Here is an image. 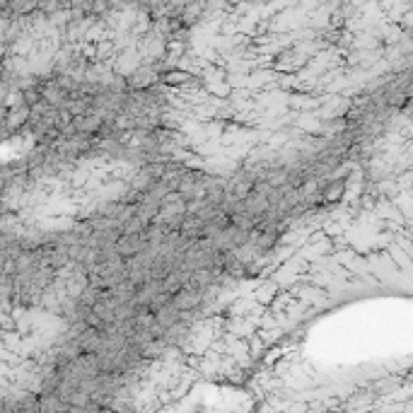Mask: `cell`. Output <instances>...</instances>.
<instances>
[{
	"mask_svg": "<svg viewBox=\"0 0 413 413\" xmlns=\"http://www.w3.org/2000/svg\"><path fill=\"white\" fill-rule=\"evenodd\" d=\"M36 10L41 15H61V12H70V15H104L109 10H118L123 8L126 0H34Z\"/></svg>",
	"mask_w": 413,
	"mask_h": 413,
	"instance_id": "6da1fadb",
	"label": "cell"
},
{
	"mask_svg": "<svg viewBox=\"0 0 413 413\" xmlns=\"http://www.w3.org/2000/svg\"><path fill=\"white\" fill-rule=\"evenodd\" d=\"M198 302H201V290L193 286H184L182 290L172 295V305L177 307L179 312L193 310V307H198Z\"/></svg>",
	"mask_w": 413,
	"mask_h": 413,
	"instance_id": "7a4b0ae2",
	"label": "cell"
},
{
	"mask_svg": "<svg viewBox=\"0 0 413 413\" xmlns=\"http://www.w3.org/2000/svg\"><path fill=\"white\" fill-rule=\"evenodd\" d=\"M346 191V184L341 182V179H336V182H329V187L324 189V201L326 203H336L341 201V196H343Z\"/></svg>",
	"mask_w": 413,
	"mask_h": 413,
	"instance_id": "3957f363",
	"label": "cell"
},
{
	"mask_svg": "<svg viewBox=\"0 0 413 413\" xmlns=\"http://www.w3.org/2000/svg\"><path fill=\"white\" fill-rule=\"evenodd\" d=\"M162 80L167 85H179V83H184V80H189V75L187 73H169V75H165Z\"/></svg>",
	"mask_w": 413,
	"mask_h": 413,
	"instance_id": "277c9868",
	"label": "cell"
}]
</instances>
